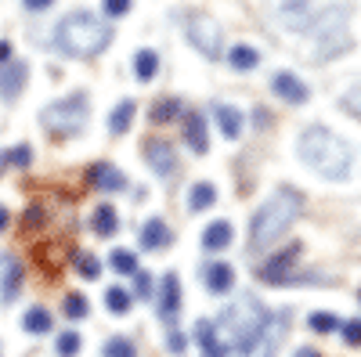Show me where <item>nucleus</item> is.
Returning <instances> with one entry per match:
<instances>
[{
	"label": "nucleus",
	"instance_id": "f257e3e1",
	"mask_svg": "<svg viewBox=\"0 0 361 357\" xmlns=\"http://www.w3.org/2000/svg\"><path fill=\"white\" fill-rule=\"evenodd\" d=\"M296 152L314 173L329 177V181H343L350 173V144L325 127H307L296 141Z\"/></svg>",
	"mask_w": 361,
	"mask_h": 357
},
{
	"label": "nucleus",
	"instance_id": "f03ea898",
	"mask_svg": "<svg viewBox=\"0 0 361 357\" xmlns=\"http://www.w3.org/2000/svg\"><path fill=\"white\" fill-rule=\"evenodd\" d=\"M109 40H112V29L102 18L87 15V11H76V15L62 18L58 29H54V47L62 54H69V58H94V54H102L109 47Z\"/></svg>",
	"mask_w": 361,
	"mask_h": 357
},
{
	"label": "nucleus",
	"instance_id": "7ed1b4c3",
	"mask_svg": "<svg viewBox=\"0 0 361 357\" xmlns=\"http://www.w3.org/2000/svg\"><path fill=\"white\" fill-rule=\"evenodd\" d=\"M300 206H304V199H300V192L293 188H279L275 195H271L260 210L253 213V224H250V249H264L271 246L275 238H282L289 231V224L296 220Z\"/></svg>",
	"mask_w": 361,
	"mask_h": 357
},
{
	"label": "nucleus",
	"instance_id": "20e7f679",
	"mask_svg": "<svg viewBox=\"0 0 361 357\" xmlns=\"http://www.w3.org/2000/svg\"><path fill=\"white\" fill-rule=\"evenodd\" d=\"M267 314L271 311H264L253 296H238L235 303L224 307L221 325H224V332H228V339H231V346L238 353H250L253 350L257 336L264 332V325H267Z\"/></svg>",
	"mask_w": 361,
	"mask_h": 357
},
{
	"label": "nucleus",
	"instance_id": "39448f33",
	"mask_svg": "<svg viewBox=\"0 0 361 357\" xmlns=\"http://www.w3.org/2000/svg\"><path fill=\"white\" fill-rule=\"evenodd\" d=\"M44 127H51L54 134H76L83 123H87V98L83 94H73V98H62L44 108Z\"/></svg>",
	"mask_w": 361,
	"mask_h": 357
},
{
	"label": "nucleus",
	"instance_id": "423d86ee",
	"mask_svg": "<svg viewBox=\"0 0 361 357\" xmlns=\"http://www.w3.org/2000/svg\"><path fill=\"white\" fill-rule=\"evenodd\" d=\"M304 253V246L300 242H293L289 249H282V253H275L267 263H260V271H257V278L260 282H267V285H289V282H296L289 271L296 267V256Z\"/></svg>",
	"mask_w": 361,
	"mask_h": 357
},
{
	"label": "nucleus",
	"instance_id": "0eeeda50",
	"mask_svg": "<svg viewBox=\"0 0 361 357\" xmlns=\"http://www.w3.org/2000/svg\"><path fill=\"white\" fill-rule=\"evenodd\" d=\"M188 40L209 54V58H221V29L209 15H188Z\"/></svg>",
	"mask_w": 361,
	"mask_h": 357
},
{
	"label": "nucleus",
	"instance_id": "6e6552de",
	"mask_svg": "<svg viewBox=\"0 0 361 357\" xmlns=\"http://www.w3.org/2000/svg\"><path fill=\"white\" fill-rule=\"evenodd\" d=\"M286 314H267V325H264V332L257 336V343H253V350L246 353V357H275V350H279V343L286 339Z\"/></svg>",
	"mask_w": 361,
	"mask_h": 357
},
{
	"label": "nucleus",
	"instance_id": "1a4fd4ad",
	"mask_svg": "<svg viewBox=\"0 0 361 357\" xmlns=\"http://www.w3.org/2000/svg\"><path fill=\"white\" fill-rule=\"evenodd\" d=\"M159 314L163 321H173L180 314V278L177 275H163L159 282Z\"/></svg>",
	"mask_w": 361,
	"mask_h": 357
},
{
	"label": "nucleus",
	"instance_id": "9d476101",
	"mask_svg": "<svg viewBox=\"0 0 361 357\" xmlns=\"http://www.w3.org/2000/svg\"><path fill=\"white\" fill-rule=\"evenodd\" d=\"M195 343H199L202 357H228V346L221 343V329L209 321H195Z\"/></svg>",
	"mask_w": 361,
	"mask_h": 357
},
{
	"label": "nucleus",
	"instance_id": "9b49d317",
	"mask_svg": "<svg viewBox=\"0 0 361 357\" xmlns=\"http://www.w3.org/2000/svg\"><path fill=\"white\" fill-rule=\"evenodd\" d=\"M87 181L94 184V188H102V192H119V188L127 184V177L119 173L112 163H94V166L87 170Z\"/></svg>",
	"mask_w": 361,
	"mask_h": 357
},
{
	"label": "nucleus",
	"instance_id": "f8f14e48",
	"mask_svg": "<svg viewBox=\"0 0 361 357\" xmlns=\"http://www.w3.org/2000/svg\"><path fill=\"white\" fill-rule=\"evenodd\" d=\"M271 87H275L279 98H286V101H293V105H304V101H307V83L296 80L293 73H275Z\"/></svg>",
	"mask_w": 361,
	"mask_h": 357
},
{
	"label": "nucleus",
	"instance_id": "ddd939ff",
	"mask_svg": "<svg viewBox=\"0 0 361 357\" xmlns=\"http://www.w3.org/2000/svg\"><path fill=\"white\" fill-rule=\"evenodd\" d=\"M185 141L195 156H202L206 148H209V137H206V123H202V115L199 112H188L185 115Z\"/></svg>",
	"mask_w": 361,
	"mask_h": 357
},
{
	"label": "nucleus",
	"instance_id": "4468645a",
	"mask_svg": "<svg viewBox=\"0 0 361 357\" xmlns=\"http://www.w3.org/2000/svg\"><path fill=\"white\" fill-rule=\"evenodd\" d=\"M282 22L289 29H296V33L311 29V8H307V0H286V4H282Z\"/></svg>",
	"mask_w": 361,
	"mask_h": 357
},
{
	"label": "nucleus",
	"instance_id": "2eb2a0df",
	"mask_svg": "<svg viewBox=\"0 0 361 357\" xmlns=\"http://www.w3.org/2000/svg\"><path fill=\"white\" fill-rule=\"evenodd\" d=\"M145 159H148V166H152L156 173H170L173 170V148L166 141H148Z\"/></svg>",
	"mask_w": 361,
	"mask_h": 357
},
{
	"label": "nucleus",
	"instance_id": "dca6fc26",
	"mask_svg": "<svg viewBox=\"0 0 361 357\" xmlns=\"http://www.w3.org/2000/svg\"><path fill=\"white\" fill-rule=\"evenodd\" d=\"M202 282H206L209 292H228L235 285V271H231L228 263H209L206 271H202Z\"/></svg>",
	"mask_w": 361,
	"mask_h": 357
},
{
	"label": "nucleus",
	"instance_id": "f3484780",
	"mask_svg": "<svg viewBox=\"0 0 361 357\" xmlns=\"http://www.w3.org/2000/svg\"><path fill=\"white\" fill-rule=\"evenodd\" d=\"M214 115H217V127L228 141H235L238 134H243V112L231 108V105H214Z\"/></svg>",
	"mask_w": 361,
	"mask_h": 357
},
{
	"label": "nucleus",
	"instance_id": "a211bd4d",
	"mask_svg": "<svg viewBox=\"0 0 361 357\" xmlns=\"http://www.w3.org/2000/svg\"><path fill=\"white\" fill-rule=\"evenodd\" d=\"M0 263H4V271H0V289H4V300H15L18 289H22V263H18L15 256L0 260Z\"/></svg>",
	"mask_w": 361,
	"mask_h": 357
},
{
	"label": "nucleus",
	"instance_id": "6ab92c4d",
	"mask_svg": "<svg viewBox=\"0 0 361 357\" xmlns=\"http://www.w3.org/2000/svg\"><path fill=\"white\" fill-rule=\"evenodd\" d=\"M141 246L145 249H166L170 246V231H166V224L159 217H152V220L141 227Z\"/></svg>",
	"mask_w": 361,
	"mask_h": 357
},
{
	"label": "nucleus",
	"instance_id": "aec40b11",
	"mask_svg": "<svg viewBox=\"0 0 361 357\" xmlns=\"http://www.w3.org/2000/svg\"><path fill=\"white\" fill-rule=\"evenodd\" d=\"M202 246L206 249H228L231 246V224L228 220H214V224H209L206 231H202Z\"/></svg>",
	"mask_w": 361,
	"mask_h": 357
},
{
	"label": "nucleus",
	"instance_id": "412c9836",
	"mask_svg": "<svg viewBox=\"0 0 361 357\" xmlns=\"http://www.w3.org/2000/svg\"><path fill=\"white\" fill-rule=\"evenodd\" d=\"M22 87H25V65H8L4 73H0V94L4 98H18L22 94Z\"/></svg>",
	"mask_w": 361,
	"mask_h": 357
},
{
	"label": "nucleus",
	"instance_id": "4be33fe9",
	"mask_svg": "<svg viewBox=\"0 0 361 357\" xmlns=\"http://www.w3.org/2000/svg\"><path fill=\"white\" fill-rule=\"evenodd\" d=\"M134 112H137V105L130 101V98H123L116 108H112V115H109V130L112 134H123V130H130V123H134Z\"/></svg>",
	"mask_w": 361,
	"mask_h": 357
},
{
	"label": "nucleus",
	"instance_id": "5701e85b",
	"mask_svg": "<svg viewBox=\"0 0 361 357\" xmlns=\"http://www.w3.org/2000/svg\"><path fill=\"white\" fill-rule=\"evenodd\" d=\"M228 62H231V69H238V73H250V69H257L260 54H257L250 44H235V47L228 51Z\"/></svg>",
	"mask_w": 361,
	"mask_h": 357
},
{
	"label": "nucleus",
	"instance_id": "b1692460",
	"mask_svg": "<svg viewBox=\"0 0 361 357\" xmlns=\"http://www.w3.org/2000/svg\"><path fill=\"white\" fill-rule=\"evenodd\" d=\"M214 202H217V188H214V184H206V181L192 184V195H188V210H192V213L209 210Z\"/></svg>",
	"mask_w": 361,
	"mask_h": 357
},
{
	"label": "nucleus",
	"instance_id": "393cba45",
	"mask_svg": "<svg viewBox=\"0 0 361 357\" xmlns=\"http://www.w3.org/2000/svg\"><path fill=\"white\" fill-rule=\"evenodd\" d=\"M90 227H94V234H102V238H112L116 227H119V217H116L112 206H98L94 217H90Z\"/></svg>",
	"mask_w": 361,
	"mask_h": 357
},
{
	"label": "nucleus",
	"instance_id": "a878e982",
	"mask_svg": "<svg viewBox=\"0 0 361 357\" xmlns=\"http://www.w3.org/2000/svg\"><path fill=\"white\" fill-rule=\"evenodd\" d=\"M22 325H25V332L44 336V332H51V311L47 307H29L25 318H22Z\"/></svg>",
	"mask_w": 361,
	"mask_h": 357
},
{
	"label": "nucleus",
	"instance_id": "bb28decb",
	"mask_svg": "<svg viewBox=\"0 0 361 357\" xmlns=\"http://www.w3.org/2000/svg\"><path fill=\"white\" fill-rule=\"evenodd\" d=\"M159 73V58H156V51H137V58H134V76L141 80V83H148V80H152Z\"/></svg>",
	"mask_w": 361,
	"mask_h": 357
},
{
	"label": "nucleus",
	"instance_id": "cd10ccee",
	"mask_svg": "<svg viewBox=\"0 0 361 357\" xmlns=\"http://www.w3.org/2000/svg\"><path fill=\"white\" fill-rule=\"evenodd\" d=\"M109 263H112V271H119V275H137V256L130 249H112Z\"/></svg>",
	"mask_w": 361,
	"mask_h": 357
},
{
	"label": "nucleus",
	"instance_id": "c85d7f7f",
	"mask_svg": "<svg viewBox=\"0 0 361 357\" xmlns=\"http://www.w3.org/2000/svg\"><path fill=\"white\" fill-rule=\"evenodd\" d=\"M105 307H109L112 314H127V311L134 307V300H130L127 289H109V292H105Z\"/></svg>",
	"mask_w": 361,
	"mask_h": 357
},
{
	"label": "nucleus",
	"instance_id": "c756f323",
	"mask_svg": "<svg viewBox=\"0 0 361 357\" xmlns=\"http://www.w3.org/2000/svg\"><path fill=\"white\" fill-rule=\"evenodd\" d=\"M307 325H311L314 332L329 336V332H336V329H340V318H336V314H329V311H314V314L307 318Z\"/></svg>",
	"mask_w": 361,
	"mask_h": 357
},
{
	"label": "nucleus",
	"instance_id": "7c9ffc66",
	"mask_svg": "<svg viewBox=\"0 0 361 357\" xmlns=\"http://www.w3.org/2000/svg\"><path fill=\"white\" fill-rule=\"evenodd\" d=\"M102 357H137V346H134L130 339H123V336H112V339L105 343Z\"/></svg>",
	"mask_w": 361,
	"mask_h": 357
},
{
	"label": "nucleus",
	"instance_id": "2f4dec72",
	"mask_svg": "<svg viewBox=\"0 0 361 357\" xmlns=\"http://www.w3.org/2000/svg\"><path fill=\"white\" fill-rule=\"evenodd\" d=\"M76 271H80L87 282H94V278L102 275V260L90 256V253H80V256H76Z\"/></svg>",
	"mask_w": 361,
	"mask_h": 357
},
{
	"label": "nucleus",
	"instance_id": "473e14b6",
	"mask_svg": "<svg viewBox=\"0 0 361 357\" xmlns=\"http://www.w3.org/2000/svg\"><path fill=\"white\" fill-rule=\"evenodd\" d=\"M66 318H69V321L87 318V296H80V292H69V296H66Z\"/></svg>",
	"mask_w": 361,
	"mask_h": 357
},
{
	"label": "nucleus",
	"instance_id": "72a5a7b5",
	"mask_svg": "<svg viewBox=\"0 0 361 357\" xmlns=\"http://www.w3.org/2000/svg\"><path fill=\"white\" fill-rule=\"evenodd\" d=\"M173 115H180V101L177 98H166V101H159L152 108V123H166V119H173Z\"/></svg>",
	"mask_w": 361,
	"mask_h": 357
},
{
	"label": "nucleus",
	"instance_id": "f704fd0d",
	"mask_svg": "<svg viewBox=\"0 0 361 357\" xmlns=\"http://www.w3.org/2000/svg\"><path fill=\"white\" fill-rule=\"evenodd\" d=\"M58 353H62V357H76L80 353V336L73 329H66L62 336H58Z\"/></svg>",
	"mask_w": 361,
	"mask_h": 357
},
{
	"label": "nucleus",
	"instance_id": "c9c22d12",
	"mask_svg": "<svg viewBox=\"0 0 361 357\" xmlns=\"http://www.w3.org/2000/svg\"><path fill=\"white\" fill-rule=\"evenodd\" d=\"M343 108H347V112H354V115H361V83H354L350 91H347V98H343Z\"/></svg>",
	"mask_w": 361,
	"mask_h": 357
},
{
	"label": "nucleus",
	"instance_id": "e433bc0d",
	"mask_svg": "<svg viewBox=\"0 0 361 357\" xmlns=\"http://www.w3.org/2000/svg\"><path fill=\"white\" fill-rule=\"evenodd\" d=\"M343 343L347 346H361V321H347L343 325Z\"/></svg>",
	"mask_w": 361,
	"mask_h": 357
},
{
	"label": "nucleus",
	"instance_id": "4c0bfd02",
	"mask_svg": "<svg viewBox=\"0 0 361 357\" xmlns=\"http://www.w3.org/2000/svg\"><path fill=\"white\" fill-rule=\"evenodd\" d=\"M130 11V0H105V15H112V18H123Z\"/></svg>",
	"mask_w": 361,
	"mask_h": 357
},
{
	"label": "nucleus",
	"instance_id": "58836bf2",
	"mask_svg": "<svg viewBox=\"0 0 361 357\" xmlns=\"http://www.w3.org/2000/svg\"><path fill=\"white\" fill-rule=\"evenodd\" d=\"M8 156H11L15 166H29V163H33V152H29V144H18L15 152H8Z\"/></svg>",
	"mask_w": 361,
	"mask_h": 357
},
{
	"label": "nucleus",
	"instance_id": "ea45409f",
	"mask_svg": "<svg viewBox=\"0 0 361 357\" xmlns=\"http://www.w3.org/2000/svg\"><path fill=\"white\" fill-rule=\"evenodd\" d=\"M44 224V206H29L25 210V227H40Z\"/></svg>",
	"mask_w": 361,
	"mask_h": 357
},
{
	"label": "nucleus",
	"instance_id": "a19ab883",
	"mask_svg": "<svg viewBox=\"0 0 361 357\" xmlns=\"http://www.w3.org/2000/svg\"><path fill=\"white\" fill-rule=\"evenodd\" d=\"M166 343H170V350H173V353H185V346H188V339H185V336H180V332H173V329H170V336H166Z\"/></svg>",
	"mask_w": 361,
	"mask_h": 357
},
{
	"label": "nucleus",
	"instance_id": "79ce46f5",
	"mask_svg": "<svg viewBox=\"0 0 361 357\" xmlns=\"http://www.w3.org/2000/svg\"><path fill=\"white\" fill-rule=\"evenodd\" d=\"M134 278H137V296H148V292H152V278H148L145 271H137Z\"/></svg>",
	"mask_w": 361,
	"mask_h": 357
},
{
	"label": "nucleus",
	"instance_id": "37998d69",
	"mask_svg": "<svg viewBox=\"0 0 361 357\" xmlns=\"http://www.w3.org/2000/svg\"><path fill=\"white\" fill-rule=\"evenodd\" d=\"M51 4H54V0H25V8H29V11H47Z\"/></svg>",
	"mask_w": 361,
	"mask_h": 357
},
{
	"label": "nucleus",
	"instance_id": "c03bdc74",
	"mask_svg": "<svg viewBox=\"0 0 361 357\" xmlns=\"http://www.w3.org/2000/svg\"><path fill=\"white\" fill-rule=\"evenodd\" d=\"M0 62H11V44L0 40Z\"/></svg>",
	"mask_w": 361,
	"mask_h": 357
},
{
	"label": "nucleus",
	"instance_id": "a18cd8bd",
	"mask_svg": "<svg viewBox=\"0 0 361 357\" xmlns=\"http://www.w3.org/2000/svg\"><path fill=\"white\" fill-rule=\"evenodd\" d=\"M296 357H322L318 350H311V346H304V350H296Z\"/></svg>",
	"mask_w": 361,
	"mask_h": 357
},
{
	"label": "nucleus",
	"instance_id": "49530a36",
	"mask_svg": "<svg viewBox=\"0 0 361 357\" xmlns=\"http://www.w3.org/2000/svg\"><path fill=\"white\" fill-rule=\"evenodd\" d=\"M4 227H8V210L0 206V231H4Z\"/></svg>",
	"mask_w": 361,
	"mask_h": 357
},
{
	"label": "nucleus",
	"instance_id": "de8ad7c7",
	"mask_svg": "<svg viewBox=\"0 0 361 357\" xmlns=\"http://www.w3.org/2000/svg\"><path fill=\"white\" fill-rule=\"evenodd\" d=\"M357 300H361V292H357Z\"/></svg>",
	"mask_w": 361,
	"mask_h": 357
}]
</instances>
